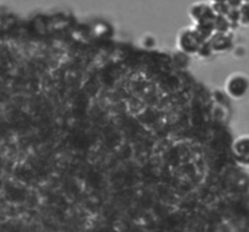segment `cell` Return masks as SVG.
<instances>
[{
  "mask_svg": "<svg viewBox=\"0 0 249 232\" xmlns=\"http://www.w3.org/2000/svg\"><path fill=\"white\" fill-rule=\"evenodd\" d=\"M207 44L211 48L212 54H221L230 50L232 40L228 33H213V36L207 40Z\"/></svg>",
  "mask_w": 249,
  "mask_h": 232,
  "instance_id": "obj_4",
  "label": "cell"
},
{
  "mask_svg": "<svg viewBox=\"0 0 249 232\" xmlns=\"http://www.w3.org/2000/svg\"><path fill=\"white\" fill-rule=\"evenodd\" d=\"M211 1V4H214V2H223V1H226V0H209Z\"/></svg>",
  "mask_w": 249,
  "mask_h": 232,
  "instance_id": "obj_11",
  "label": "cell"
},
{
  "mask_svg": "<svg viewBox=\"0 0 249 232\" xmlns=\"http://www.w3.org/2000/svg\"><path fill=\"white\" fill-rule=\"evenodd\" d=\"M226 2L230 6V9H238L243 4L242 0H226Z\"/></svg>",
  "mask_w": 249,
  "mask_h": 232,
  "instance_id": "obj_10",
  "label": "cell"
},
{
  "mask_svg": "<svg viewBox=\"0 0 249 232\" xmlns=\"http://www.w3.org/2000/svg\"><path fill=\"white\" fill-rule=\"evenodd\" d=\"M204 43L206 40L197 33L194 26L182 28L178 34V48L187 55H197Z\"/></svg>",
  "mask_w": 249,
  "mask_h": 232,
  "instance_id": "obj_1",
  "label": "cell"
},
{
  "mask_svg": "<svg viewBox=\"0 0 249 232\" xmlns=\"http://www.w3.org/2000/svg\"><path fill=\"white\" fill-rule=\"evenodd\" d=\"M249 89V79L242 73H233L226 79L225 90L232 99H242Z\"/></svg>",
  "mask_w": 249,
  "mask_h": 232,
  "instance_id": "obj_3",
  "label": "cell"
},
{
  "mask_svg": "<svg viewBox=\"0 0 249 232\" xmlns=\"http://www.w3.org/2000/svg\"><path fill=\"white\" fill-rule=\"evenodd\" d=\"M226 18L230 22L231 27H233L235 24L238 23L240 21V14H238V9H230V11L226 15Z\"/></svg>",
  "mask_w": 249,
  "mask_h": 232,
  "instance_id": "obj_9",
  "label": "cell"
},
{
  "mask_svg": "<svg viewBox=\"0 0 249 232\" xmlns=\"http://www.w3.org/2000/svg\"><path fill=\"white\" fill-rule=\"evenodd\" d=\"M212 7H213V11L216 16H226L228 12L230 11V6L228 5V2H214V4H211Z\"/></svg>",
  "mask_w": 249,
  "mask_h": 232,
  "instance_id": "obj_8",
  "label": "cell"
},
{
  "mask_svg": "<svg viewBox=\"0 0 249 232\" xmlns=\"http://www.w3.org/2000/svg\"><path fill=\"white\" fill-rule=\"evenodd\" d=\"M189 16L194 22V26H196V24H213L216 15L214 14L211 4L199 1L190 6Z\"/></svg>",
  "mask_w": 249,
  "mask_h": 232,
  "instance_id": "obj_2",
  "label": "cell"
},
{
  "mask_svg": "<svg viewBox=\"0 0 249 232\" xmlns=\"http://www.w3.org/2000/svg\"><path fill=\"white\" fill-rule=\"evenodd\" d=\"M230 28L231 24L226 18V16H215L213 21L214 33H228Z\"/></svg>",
  "mask_w": 249,
  "mask_h": 232,
  "instance_id": "obj_6",
  "label": "cell"
},
{
  "mask_svg": "<svg viewBox=\"0 0 249 232\" xmlns=\"http://www.w3.org/2000/svg\"><path fill=\"white\" fill-rule=\"evenodd\" d=\"M232 151L236 160H237L241 164L249 165V136H240V138L233 143Z\"/></svg>",
  "mask_w": 249,
  "mask_h": 232,
  "instance_id": "obj_5",
  "label": "cell"
},
{
  "mask_svg": "<svg viewBox=\"0 0 249 232\" xmlns=\"http://www.w3.org/2000/svg\"><path fill=\"white\" fill-rule=\"evenodd\" d=\"M243 2H249V0H242Z\"/></svg>",
  "mask_w": 249,
  "mask_h": 232,
  "instance_id": "obj_12",
  "label": "cell"
},
{
  "mask_svg": "<svg viewBox=\"0 0 249 232\" xmlns=\"http://www.w3.org/2000/svg\"><path fill=\"white\" fill-rule=\"evenodd\" d=\"M238 14H240L238 23L242 24V26H249V2H243L238 7Z\"/></svg>",
  "mask_w": 249,
  "mask_h": 232,
  "instance_id": "obj_7",
  "label": "cell"
}]
</instances>
